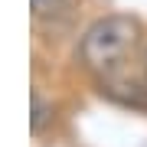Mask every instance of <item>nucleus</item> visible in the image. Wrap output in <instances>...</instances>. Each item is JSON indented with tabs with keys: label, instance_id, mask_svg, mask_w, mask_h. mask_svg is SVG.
I'll return each instance as SVG.
<instances>
[{
	"label": "nucleus",
	"instance_id": "3",
	"mask_svg": "<svg viewBox=\"0 0 147 147\" xmlns=\"http://www.w3.org/2000/svg\"><path fill=\"white\" fill-rule=\"evenodd\" d=\"M49 111H53V108H46V105H42L39 92H33V118H30V127H33V131H42V124H46Z\"/></svg>",
	"mask_w": 147,
	"mask_h": 147
},
{
	"label": "nucleus",
	"instance_id": "2",
	"mask_svg": "<svg viewBox=\"0 0 147 147\" xmlns=\"http://www.w3.org/2000/svg\"><path fill=\"white\" fill-rule=\"evenodd\" d=\"M72 3L75 0H33V13L39 16V20H65L69 13H72Z\"/></svg>",
	"mask_w": 147,
	"mask_h": 147
},
{
	"label": "nucleus",
	"instance_id": "1",
	"mask_svg": "<svg viewBox=\"0 0 147 147\" xmlns=\"http://www.w3.org/2000/svg\"><path fill=\"white\" fill-rule=\"evenodd\" d=\"M134 42H137V23L131 16H101L85 30L79 42V56L88 72L108 79L121 69Z\"/></svg>",
	"mask_w": 147,
	"mask_h": 147
}]
</instances>
